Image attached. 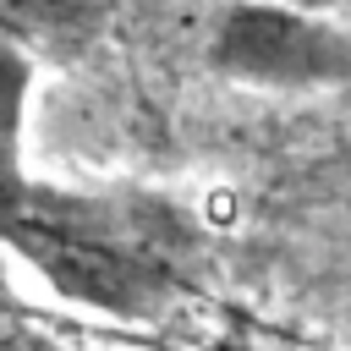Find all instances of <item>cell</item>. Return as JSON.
Instances as JSON below:
<instances>
[{"label":"cell","mask_w":351,"mask_h":351,"mask_svg":"<svg viewBox=\"0 0 351 351\" xmlns=\"http://www.w3.org/2000/svg\"><path fill=\"white\" fill-rule=\"evenodd\" d=\"M110 11H115V0H0L5 38L22 49L38 44L49 55H71V49L93 44Z\"/></svg>","instance_id":"obj_3"},{"label":"cell","mask_w":351,"mask_h":351,"mask_svg":"<svg viewBox=\"0 0 351 351\" xmlns=\"http://www.w3.org/2000/svg\"><path fill=\"white\" fill-rule=\"evenodd\" d=\"M208 60H214V71L263 82V88L351 82V33H340L318 16L285 11V5L241 0L219 16Z\"/></svg>","instance_id":"obj_2"},{"label":"cell","mask_w":351,"mask_h":351,"mask_svg":"<svg viewBox=\"0 0 351 351\" xmlns=\"http://www.w3.org/2000/svg\"><path fill=\"white\" fill-rule=\"evenodd\" d=\"M5 351H33V346H27L22 335H11V340H5Z\"/></svg>","instance_id":"obj_4"},{"label":"cell","mask_w":351,"mask_h":351,"mask_svg":"<svg viewBox=\"0 0 351 351\" xmlns=\"http://www.w3.org/2000/svg\"><path fill=\"white\" fill-rule=\"evenodd\" d=\"M225 351H236V346H225Z\"/></svg>","instance_id":"obj_5"},{"label":"cell","mask_w":351,"mask_h":351,"mask_svg":"<svg viewBox=\"0 0 351 351\" xmlns=\"http://www.w3.org/2000/svg\"><path fill=\"white\" fill-rule=\"evenodd\" d=\"M186 214L154 203H88L55 192L5 197V241L66 302L110 318H159L181 291L176 252L186 247Z\"/></svg>","instance_id":"obj_1"}]
</instances>
